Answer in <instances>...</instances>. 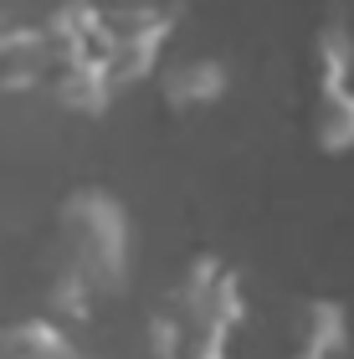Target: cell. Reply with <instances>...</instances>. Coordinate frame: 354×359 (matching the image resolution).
<instances>
[{"instance_id":"4","label":"cell","mask_w":354,"mask_h":359,"mask_svg":"<svg viewBox=\"0 0 354 359\" xmlns=\"http://www.w3.org/2000/svg\"><path fill=\"white\" fill-rule=\"evenodd\" d=\"M0 359H88L52 318H21L0 329Z\"/></svg>"},{"instance_id":"3","label":"cell","mask_w":354,"mask_h":359,"mask_svg":"<svg viewBox=\"0 0 354 359\" xmlns=\"http://www.w3.org/2000/svg\"><path fill=\"white\" fill-rule=\"evenodd\" d=\"M349 344L344 303L303 298L287 308V359H339Z\"/></svg>"},{"instance_id":"1","label":"cell","mask_w":354,"mask_h":359,"mask_svg":"<svg viewBox=\"0 0 354 359\" xmlns=\"http://www.w3.org/2000/svg\"><path fill=\"white\" fill-rule=\"evenodd\" d=\"M128 277V216L114 195L77 190L57 216V283L52 303L88 318L93 303L114 298Z\"/></svg>"},{"instance_id":"5","label":"cell","mask_w":354,"mask_h":359,"mask_svg":"<svg viewBox=\"0 0 354 359\" xmlns=\"http://www.w3.org/2000/svg\"><path fill=\"white\" fill-rule=\"evenodd\" d=\"M165 93H170V103H185V108L190 103H211L221 93V67L216 62H185V67L170 72Z\"/></svg>"},{"instance_id":"2","label":"cell","mask_w":354,"mask_h":359,"mask_svg":"<svg viewBox=\"0 0 354 359\" xmlns=\"http://www.w3.org/2000/svg\"><path fill=\"white\" fill-rule=\"evenodd\" d=\"M241 283L221 257H196L159 292L149 313V354L154 359H231V339L241 329Z\"/></svg>"}]
</instances>
